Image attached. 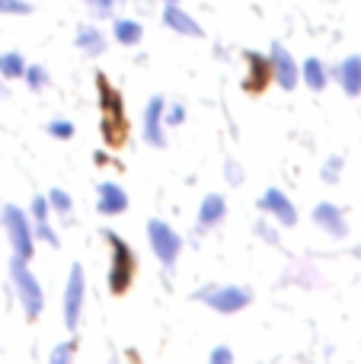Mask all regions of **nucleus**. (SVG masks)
<instances>
[{
  "mask_svg": "<svg viewBox=\"0 0 361 364\" xmlns=\"http://www.w3.org/2000/svg\"><path fill=\"white\" fill-rule=\"evenodd\" d=\"M96 87H99V106H102V134H106L109 147H122L128 141V122H125V106H122V96L106 77H96Z\"/></svg>",
  "mask_w": 361,
  "mask_h": 364,
  "instance_id": "obj_1",
  "label": "nucleus"
},
{
  "mask_svg": "<svg viewBox=\"0 0 361 364\" xmlns=\"http://www.w3.org/2000/svg\"><path fill=\"white\" fill-rule=\"evenodd\" d=\"M106 240H109V250H112L109 288H112V294H125V291L131 288V282H134V252H131V246L119 237V233L109 230Z\"/></svg>",
  "mask_w": 361,
  "mask_h": 364,
  "instance_id": "obj_2",
  "label": "nucleus"
},
{
  "mask_svg": "<svg viewBox=\"0 0 361 364\" xmlns=\"http://www.w3.org/2000/svg\"><path fill=\"white\" fill-rule=\"evenodd\" d=\"M10 278H13V284H16V291H19V301H23L26 316L36 320V316L42 314V307H45V297H42V284H38L36 275L29 272L26 259H19V256L13 259L10 262Z\"/></svg>",
  "mask_w": 361,
  "mask_h": 364,
  "instance_id": "obj_3",
  "label": "nucleus"
},
{
  "mask_svg": "<svg viewBox=\"0 0 361 364\" xmlns=\"http://www.w3.org/2000/svg\"><path fill=\"white\" fill-rule=\"evenodd\" d=\"M4 227H6V237H10L13 250H16L19 259L29 262L32 259V250H36V237H32V227H29V218L19 211L16 205H6L4 208Z\"/></svg>",
  "mask_w": 361,
  "mask_h": 364,
  "instance_id": "obj_4",
  "label": "nucleus"
},
{
  "mask_svg": "<svg viewBox=\"0 0 361 364\" xmlns=\"http://www.w3.org/2000/svg\"><path fill=\"white\" fill-rule=\"evenodd\" d=\"M147 237H151V246H153V252H157V259L166 269H173L179 259V250H183L179 233L173 230L170 224H163V220H151V224H147Z\"/></svg>",
  "mask_w": 361,
  "mask_h": 364,
  "instance_id": "obj_5",
  "label": "nucleus"
},
{
  "mask_svg": "<svg viewBox=\"0 0 361 364\" xmlns=\"http://www.w3.org/2000/svg\"><path fill=\"white\" fill-rule=\"evenodd\" d=\"M198 301L215 307L217 314H237V310H243L249 301H253V294H249L247 288H215V291H202Z\"/></svg>",
  "mask_w": 361,
  "mask_h": 364,
  "instance_id": "obj_6",
  "label": "nucleus"
},
{
  "mask_svg": "<svg viewBox=\"0 0 361 364\" xmlns=\"http://www.w3.org/2000/svg\"><path fill=\"white\" fill-rule=\"evenodd\" d=\"M80 310H83V269L80 265H70L68 291H64V316H68V329H77V323H80Z\"/></svg>",
  "mask_w": 361,
  "mask_h": 364,
  "instance_id": "obj_7",
  "label": "nucleus"
},
{
  "mask_svg": "<svg viewBox=\"0 0 361 364\" xmlns=\"http://www.w3.org/2000/svg\"><path fill=\"white\" fill-rule=\"evenodd\" d=\"M269 61H272V77L281 83V87H285V90L298 87L301 70H298V64H294L291 51H288L285 45H272V55H269Z\"/></svg>",
  "mask_w": 361,
  "mask_h": 364,
  "instance_id": "obj_8",
  "label": "nucleus"
},
{
  "mask_svg": "<svg viewBox=\"0 0 361 364\" xmlns=\"http://www.w3.org/2000/svg\"><path fill=\"white\" fill-rule=\"evenodd\" d=\"M247 80H243V90L247 93H262L266 90V83L272 80V61L262 55H256V51H247Z\"/></svg>",
  "mask_w": 361,
  "mask_h": 364,
  "instance_id": "obj_9",
  "label": "nucleus"
},
{
  "mask_svg": "<svg viewBox=\"0 0 361 364\" xmlns=\"http://www.w3.org/2000/svg\"><path fill=\"white\" fill-rule=\"evenodd\" d=\"M163 112H166V102L160 100V96H153V100L147 102V112H144V138H147V144H153V147L166 144V138H163Z\"/></svg>",
  "mask_w": 361,
  "mask_h": 364,
  "instance_id": "obj_10",
  "label": "nucleus"
},
{
  "mask_svg": "<svg viewBox=\"0 0 361 364\" xmlns=\"http://www.w3.org/2000/svg\"><path fill=\"white\" fill-rule=\"evenodd\" d=\"M259 208L262 211H272L285 227L298 224V211H294V205L285 198V192H279V188H269V192L259 198Z\"/></svg>",
  "mask_w": 361,
  "mask_h": 364,
  "instance_id": "obj_11",
  "label": "nucleus"
},
{
  "mask_svg": "<svg viewBox=\"0 0 361 364\" xmlns=\"http://www.w3.org/2000/svg\"><path fill=\"white\" fill-rule=\"evenodd\" d=\"M163 26H170V29L179 32V36L202 38V26H198L195 19H192L179 4H166V6H163Z\"/></svg>",
  "mask_w": 361,
  "mask_h": 364,
  "instance_id": "obj_12",
  "label": "nucleus"
},
{
  "mask_svg": "<svg viewBox=\"0 0 361 364\" xmlns=\"http://www.w3.org/2000/svg\"><path fill=\"white\" fill-rule=\"evenodd\" d=\"M313 220H317L326 233H333V237H345V233H349V227H345V220H343V211H339L336 205H330V201L313 208Z\"/></svg>",
  "mask_w": 361,
  "mask_h": 364,
  "instance_id": "obj_13",
  "label": "nucleus"
},
{
  "mask_svg": "<svg viewBox=\"0 0 361 364\" xmlns=\"http://www.w3.org/2000/svg\"><path fill=\"white\" fill-rule=\"evenodd\" d=\"M96 208H99V214H122L128 208V195L122 186H115V182H102L99 186V201H96Z\"/></svg>",
  "mask_w": 361,
  "mask_h": 364,
  "instance_id": "obj_14",
  "label": "nucleus"
},
{
  "mask_svg": "<svg viewBox=\"0 0 361 364\" xmlns=\"http://www.w3.org/2000/svg\"><path fill=\"white\" fill-rule=\"evenodd\" d=\"M333 74H336V80L343 83V90H345L349 96H358V93H361V58H358V55L345 58V61L339 64Z\"/></svg>",
  "mask_w": 361,
  "mask_h": 364,
  "instance_id": "obj_15",
  "label": "nucleus"
},
{
  "mask_svg": "<svg viewBox=\"0 0 361 364\" xmlns=\"http://www.w3.org/2000/svg\"><path fill=\"white\" fill-rule=\"evenodd\" d=\"M77 48L96 58L106 51V36H102L96 26H80V29H77Z\"/></svg>",
  "mask_w": 361,
  "mask_h": 364,
  "instance_id": "obj_16",
  "label": "nucleus"
},
{
  "mask_svg": "<svg viewBox=\"0 0 361 364\" xmlns=\"http://www.w3.org/2000/svg\"><path fill=\"white\" fill-rule=\"evenodd\" d=\"M224 214H227V205H224L221 195H208V198L202 201V211H198V224H202V227H215Z\"/></svg>",
  "mask_w": 361,
  "mask_h": 364,
  "instance_id": "obj_17",
  "label": "nucleus"
},
{
  "mask_svg": "<svg viewBox=\"0 0 361 364\" xmlns=\"http://www.w3.org/2000/svg\"><path fill=\"white\" fill-rule=\"evenodd\" d=\"M112 36H115V42H122V45H138L141 38H144V29H141L138 19H115Z\"/></svg>",
  "mask_w": 361,
  "mask_h": 364,
  "instance_id": "obj_18",
  "label": "nucleus"
},
{
  "mask_svg": "<svg viewBox=\"0 0 361 364\" xmlns=\"http://www.w3.org/2000/svg\"><path fill=\"white\" fill-rule=\"evenodd\" d=\"M301 77H304V83L311 90H323L326 87V68L320 58H307L304 68H301Z\"/></svg>",
  "mask_w": 361,
  "mask_h": 364,
  "instance_id": "obj_19",
  "label": "nucleus"
},
{
  "mask_svg": "<svg viewBox=\"0 0 361 364\" xmlns=\"http://www.w3.org/2000/svg\"><path fill=\"white\" fill-rule=\"evenodd\" d=\"M23 70H26V61L19 51L0 55V77H4V80H16V77H23Z\"/></svg>",
  "mask_w": 361,
  "mask_h": 364,
  "instance_id": "obj_20",
  "label": "nucleus"
},
{
  "mask_svg": "<svg viewBox=\"0 0 361 364\" xmlns=\"http://www.w3.org/2000/svg\"><path fill=\"white\" fill-rule=\"evenodd\" d=\"M23 77H26V83H29V90H42L45 83H48V70L38 68V64H29V68L23 70Z\"/></svg>",
  "mask_w": 361,
  "mask_h": 364,
  "instance_id": "obj_21",
  "label": "nucleus"
},
{
  "mask_svg": "<svg viewBox=\"0 0 361 364\" xmlns=\"http://www.w3.org/2000/svg\"><path fill=\"white\" fill-rule=\"evenodd\" d=\"M0 13H6V16H26V13H32V4L29 0H0Z\"/></svg>",
  "mask_w": 361,
  "mask_h": 364,
  "instance_id": "obj_22",
  "label": "nucleus"
},
{
  "mask_svg": "<svg viewBox=\"0 0 361 364\" xmlns=\"http://www.w3.org/2000/svg\"><path fill=\"white\" fill-rule=\"evenodd\" d=\"M48 205L55 208V211L68 214V211H70V198H68V192H61V188H51V195H48Z\"/></svg>",
  "mask_w": 361,
  "mask_h": 364,
  "instance_id": "obj_23",
  "label": "nucleus"
},
{
  "mask_svg": "<svg viewBox=\"0 0 361 364\" xmlns=\"http://www.w3.org/2000/svg\"><path fill=\"white\" fill-rule=\"evenodd\" d=\"M87 4L96 16H112V10H115V0H87Z\"/></svg>",
  "mask_w": 361,
  "mask_h": 364,
  "instance_id": "obj_24",
  "label": "nucleus"
},
{
  "mask_svg": "<svg viewBox=\"0 0 361 364\" xmlns=\"http://www.w3.org/2000/svg\"><path fill=\"white\" fill-rule=\"evenodd\" d=\"M208 364H234V352H230L227 346H217L215 352H211Z\"/></svg>",
  "mask_w": 361,
  "mask_h": 364,
  "instance_id": "obj_25",
  "label": "nucleus"
},
{
  "mask_svg": "<svg viewBox=\"0 0 361 364\" xmlns=\"http://www.w3.org/2000/svg\"><path fill=\"white\" fill-rule=\"evenodd\" d=\"M32 218H36V224L48 220V198H32Z\"/></svg>",
  "mask_w": 361,
  "mask_h": 364,
  "instance_id": "obj_26",
  "label": "nucleus"
},
{
  "mask_svg": "<svg viewBox=\"0 0 361 364\" xmlns=\"http://www.w3.org/2000/svg\"><path fill=\"white\" fill-rule=\"evenodd\" d=\"M48 132L55 134V138H61V141H68L70 134H74V125H70V122H51L48 125Z\"/></svg>",
  "mask_w": 361,
  "mask_h": 364,
  "instance_id": "obj_27",
  "label": "nucleus"
},
{
  "mask_svg": "<svg viewBox=\"0 0 361 364\" xmlns=\"http://www.w3.org/2000/svg\"><path fill=\"white\" fill-rule=\"evenodd\" d=\"M70 355H74V346H70V342H64V346L55 348V355H51V364H68Z\"/></svg>",
  "mask_w": 361,
  "mask_h": 364,
  "instance_id": "obj_28",
  "label": "nucleus"
},
{
  "mask_svg": "<svg viewBox=\"0 0 361 364\" xmlns=\"http://www.w3.org/2000/svg\"><path fill=\"white\" fill-rule=\"evenodd\" d=\"M36 233H38V237L45 240V243L58 246V233H55V230H51V227H48V220H42V224H36Z\"/></svg>",
  "mask_w": 361,
  "mask_h": 364,
  "instance_id": "obj_29",
  "label": "nucleus"
},
{
  "mask_svg": "<svg viewBox=\"0 0 361 364\" xmlns=\"http://www.w3.org/2000/svg\"><path fill=\"white\" fill-rule=\"evenodd\" d=\"M183 119H185V109H183V106H173L170 112L163 115V122H170V125H179Z\"/></svg>",
  "mask_w": 361,
  "mask_h": 364,
  "instance_id": "obj_30",
  "label": "nucleus"
},
{
  "mask_svg": "<svg viewBox=\"0 0 361 364\" xmlns=\"http://www.w3.org/2000/svg\"><path fill=\"white\" fill-rule=\"evenodd\" d=\"M339 166H343V160H339V157H333L330 164H326V173H323V176H326V182H333V179L339 176Z\"/></svg>",
  "mask_w": 361,
  "mask_h": 364,
  "instance_id": "obj_31",
  "label": "nucleus"
},
{
  "mask_svg": "<svg viewBox=\"0 0 361 364\" xmlns=\"http://www.w3.org/2000/svg\"><path fill=\"white\" fill-rule=\"evenodd\" d=\"M227 179H230V182H240V179H243V173L237 170V164H227Z\"/></svg>",
  "mask_w": 361,
  "mask_h": 364,
  "instance_id": "obj_32",
  "label": "nucleus"
},
{
  "mask_svg": "<svg viewBox=\"0 0 361 364\" xmlns=\"http://www.w3.org/2000/svg\"><path fill=\"white\" fill-rule=\"evenodd\" d=\"M0 96H6V90H4V83H0Z\"/></svg>",
  "mask_w": 361,
  "mask_h": 364,
  "instance_id": "obj_33",
  "label": "nucleus"
},
{
  "mask_svg": "<svg viewBox=\"0 0 361 364\" xmlns=\"http://www.w3.org/2000/svg\"><path fill=\"white\" fill-rule=\"evenodd\" d=\"M166 4H176V0H166Z\"/></svg>",
  "mask_w": 361,
  "mask_h": 364,
  "instance_id": "obj_34",
  "label": "nucleus"
}]
</instances>
